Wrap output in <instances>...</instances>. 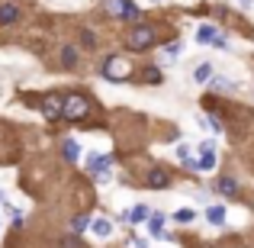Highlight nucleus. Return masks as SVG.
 Wrapping results in <instances>:
<instances>
[{
	"mask_svg": "<svg viewBox=\"0 0 254 248\" xmlns=\"http://www.w3.org/2000/svg\"><path fill=\"white\" fill-rule=\"evenodd\" d=\"M126 45H129L132 52H145V49H151V45H155V26H148V23L132 26V32L126 36Z\"/></svg>",
	"mask_w": 254,
	"mask_h": 248,
	"instance_id": "obj_1",
	"label": "nucleus"
},
{
	"mask_svg": "<svg viewBox=\"0 0 254 248\" xmlns=\"http://www.w3.org/2000/svg\"><path fill=\"white\" fill-rule=\"evenodd\" d=\"M103 75H106V81H113V84H123L126 78L132 75V65L126 62V58H119V55H110L103 62Z\"/></svg>",
	"mask_w": 254,
	"mask_h": 248,
	"instance_id": "obj_2",
	"label": "nucleus"
},
{
	"mask_svg": "<svg viewBox=\"0 0 254 248\" xmlns=\"http://www.w3.org/2000/svg\"><path fill=\"white\" fill-rule=\"evenodd\" d=\"M87 113H90L87 97H81V93H68V97H64V119H68V123H81Z\"/></svg>",
	"mask_w": 254,
	"mask_h": 248,
	"instance_id": "obj_3",
	"label": "nucleus"
},
{
	"mask_svg": "<svg viewBox=\"0 0 254 248\" xmlns=\"http://www.w3.org/2000/svg\"><path fill=\"white\" fill-rule=\"evenodd\" d=\"M103 6H106V13L116 16V19H132V23H135V19L142 16L138 6L132 3V0H103Z\"/></svg>",
	"mask_w": 254,
	"mask_h": 248,
	"instance_id": "obj_4",
	"label": "nucleus"
},
{
	"mask_svg": "<svg viewBox=\"0 0 254 248\" xmlns=\"http://www.w3.org/2000/svg\"><path fill=\"white\" fill-rule=\"evenodd\" d=\"M42 113H45L49 119L64 116V97H62V93H49V97L42 100Z\"/></svg>",
	"mask_w": 254,
	"mask_h": 248,
	"instance_id": "obj_5",
	"label": "nucleus"
},
{
	"mask_svg": "<svg viewBox=\"0 0 254 248\" xmlns=\"http://www.w3.org/2000/svg\"><path fill=\"white\" fill-rule=\"evenodd\" d=\"M216 167V149H212L209 142H203L199 145V165H196V171H212Z\"/></svg>",
	"mask_w": 254,
	"mask_h": 248,
	"instance_id": "obj_6",
	"label": "nucleus"
},
{
	"mask_svg": "<svg viewBox=\"0 0 254 248\" xmlns=\"http://www.w3.org/2000/svg\"><path fill=\"white\" fill-rule=\"evenodd\" d=\"M148 187H155V190H168V187H171V174L164 171V167H151V171H148Z\"/></svg>",
	"mask_w": 254,
	"mask_h": 248,
	"instance_id": "obj_7",
	"label": "nucleus"
},
{
	"mask_svg": "<svg viewBox=\"0 0 254 248\" xmlns=\"http://www.w3.org/2000/svg\"><path fill=\"white\" fill-rule=\"evenodd\" d=\"M196 42H212V45H225V39L219 36V29L216 26H199V32H196Z\"/></svg>",
	"mask_w": 254,
	"mask_h": 248,
	"instance_id": "obj_8",
	"label": "nucleus"
},
{
	"mask_svg": "<svg viewBox=\"0 0 254 248\" xmlns=\"http://www.w3.org/2000/svg\"><path fill=\"white\" fill-rule=\"evenodd\" d=\"M216 190L222 193V197L235 200V197H238V180H235V177H219V180H216Z\"/></svg>",
	"mask_w": 254,
	"mask_h": 248,
	"instance_id": "obj_9",
	"label": "nucleus"
},
{
	"mask_svg": "<svg viewBox=\"0 0 254 248\" xmlns=\"http://www.w3.org/2000/svg\"><path fill=\"white\" fill-rule=\"evenodd\" d=\"M110 165H113V158H110V155H90V162H87V171H93V174H106V171H110Z\"/></svg>",
	"mask_w": 254,
	"mask_h": 248,
	"instance_id": "obj_10",
	"label": "nucleus"
},
{
	"mask_svg": "<svg viewBox=\"0 0 254 248\" xmlns=\"http://www.w3.org/2000/svg\"><path fill=\"white\" fill-rule=\"evenodd\" d=\"M123 219L126 223H145V219H148V206H142V203L132 206L129 213H123Z\"/></svg>",
	"mask_w": 254,
	"mask_h": 248,
	"instance_id": "obj_11",
	"label": "nucleus"
},
{
	"mask_svg": "<svg viewBox=\"0 0 254 248\" xmlns=\"http://www.w3.org/2000/svg\"><path fill=\"white\" fill-rule=\"evenodd\" d=\"M238 84H232L229 78H209V90H219V93H235Z\"/></svg>",
	"mask_w": 254,
	"mask_h": 248,
	"instance_id": "obj_12",
	"label": "nucleus"
},
{
	"mask_svg": "<svg viewBox=\"0 0 254 248\" xmlns=\"http://www.w3.org/2000/svg\"><path fill=\"white\" fill-rule=\"evenodd\" d=\"M62 65L64 68H77V49L74 45H64L62 49Z\"/></svg>",
	"mask_w": 254,
	"mask_h": 248,
	"instance_id": "obj_13",
	"label": "nucleus"
},
{
	"mask_svg": "<svg viewBox=\"0 0 254 248\" xmlns=\"http://www.w3.org/2000/svg\"><path fill=\"white\" fill-rule=\"evenodd\" d=\"M16 16H19V10L13 3H3V6H0V23H16Z\"/></svg>",
	"mask_w": 254,
	"mask_h": 248,
	"instance_id": "obj_14",
	"label": "nucleus"
},
{
	"mask_svg": "<svg viewBox=\"0 0 254 248\" xmlns=\"http://www.w3.org/2000/svg\"><path fill=\"white\" fill-rule=\"evenodd\" d=\"M206 219H209L212 226H222L225 223V210L222 206H209V210H206Z\"/></svg>",
	"mask_w": 254,
	"mask_h": 248,
	"instance_id": "obj_15",
	"label": "nucleus"
},
{
	"mask_svg": "<svg viewBox=\"0 0 254 248\" xmlns=\"http://www.w3.org/2000/svg\"><path fill=\"white\" fill-rule=\"evenodd\" d=\"M62 152H64V158H68V162H77V158H81V149H77V142H71V139L62 145Z\"/></svg>",
	"mask_w": 254,
	"mask_h": 248,
	"instance_id": "obj_16",
	"label": "nucleus"
},
{
	"mask_svg": "<svg viewBox=\"0 0 254 248\" xmlns=\"http://www.w3.org/2000/svg\"><path fill=\"white\" fill-rule=\"evenodd\" d=\"M93 232H97V236H110L113 223H110V219H93Z\"/></svg>",
	"mask_w": 254,
	"mask_h": 248,
	"instance_id": "obj_17",
	"label": "nucleus"
},
{
	"mask_svg": "<svg viewBox=\"0 0 254 248\" xmlns=\"http://www.w3.org/2000/svg\"><path fill=\"white\" fill-rule=\"evenodd\" d=\"M148 229L161 239V229H164V216H161V213H158V216H148Z\"/></svg>",
	"mask_w": 254,
	"mask_h": 248,
	"instance_id": "obj_18",
	"label": "nucleus"
},
{
	"mask_svg": "<svg viewBox=\"0 0 254 248\" xmlns=\"http://www.w3.org/2000/svg\"><path fill=\"white\" fill-rule=\"evenodd\" d=\"M142 78H145L148 84H161V71H158V68H145Z\"/></svg>",
	"mask_w": 254,
	"mask_h": 248,
	"instance_id": "obj_19",
	"label": "nucleus"
},
{
	"mask_svg": "<svg viewBox=\"0 0 254 248\" xmlns=\"http://www.w3.org/2000/svg\"><path fill=\"white\" fill-rule=\"evenodd\" d=\"M193 216H196V213H193V210H187V206L174 213V219H177V223H193Z\"/></svg>",
	"mask_w": 254,
	"mask_h": 248,
	"instance_id": "obj_20",
	"label": "nucleus"
},
{
	"mask_svg": "<svg viewBox=\"0 0 254 248\" xmlns=\"http://www.w3.org/2000/svg\"><path fill=\"white\" fill-rule=\"evenodd\" d=\"M87 226H90V219H87V216H74V219H71V229H74V232H84Z\"/></svg>",
	"mask_w": 254,
	"mask_h": 248,
	"instance_id": "obj_21",
	"label": "nucleus"
},
{
	"mask_svg": "<svg viewBox=\"0 0 254 248\" xmlns=\"http://www.w3.org/2000/svg\"><path fill=\"white\" fill-rule=\"evenodd\" d=\"M209 78H212V68L209 65H199L196 68V81H209Z\"/></svg>",
	"mask_w": 254,
	"mask_h": 248,
	"instance_id": "obj_22",
	"label": "nucleus"
},
{
	"mask_svg": "<svg viewBox=\"0 0 254 248\" xmlns=\"http://www.w3.org/2000/svg\"><path fill=\"white\" fill-rule=\"evenodd\" d=\"M203 126H209L212 132H222V123H219L216 116H203Z\"/></svg>",
	"mask_w": 254,
	"mask_h": 248,
	"instance_id": "obj_23",
	"label": "nucleus"
},
{
	"mask_svg": "<svg viewBox=\"0 0 254 248\" xmlns=\"http://www.w3.org/2000/svg\"><path fill=\"white\" fill-rule=\"evenodd\" d=\"M62 248H81V239H64Z\"/></svg>",
	"mask_w": 254,
	"mask_h": 248,
	"instance_id": "obj_24",
	"label": "nucleus"
},
{
	"mask_svg": "<svg viewBox=\"0 0 254 248\" xmlns=\"http://www.w3.org/2000/svg\"><path fill=\"white\" fill-rule=\"evenodd\" d=\"M177 52H180V42H171L168 49H164V55H177Z\"/></svg>",
	"mask_w": 254,
	"mask_h": 248,
	"instance_id": "obj_25",
	"label": "nucleus"
},
{
	"mask_svg": "<svg viewBox=\"0 0 254 248\" xmlns=\"http://www.w3.org/2000/svg\"><path fill=\"white\" fill-rule=\"evenodd\" d=\"M242 3H248V0H242Z\"/></svg>",
	"mask_w": 254,
	"mask_h": 248,
	"instance_id": "obj_26",
	"label": "nucleus"
}]
</instances>
